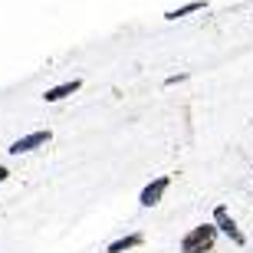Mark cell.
<instances>
[{"label": "cell", "instance_id": "obj_6", "mask_svg": "<svg viewBox=\"0 0 253 253\" xmlns=\"http://www.w3.org/2000/svg\"><path fill=\"white\" fill-rule=\"evenodd\" d=\"M145 244V237L141 234H128V237H119L115 244H109V250L105 253H125V250H135V247Z\"/></svg>", "mask_w": 253, "mask_h": 253}, {"label": "cell", "instance_id": "obj_8", "mask_svg": "<svg viewBox=\"0 0 253 253\" xmlns=\"http://www.w3.org/2000/svg\"><path fill=\"white\" fill-rule=\"evenodd\" d=\"M7 178H10V171L3 168V165H0V184H3V181H7Z\"/></svg>", "mask_w": 253, "mask_h": 253}, {"label": "cell", "instance_id": "obj_4", "mask_svg": "<svg viewBox=\"0 0 253 253\" xmlns=\"http://www.w3.org/2000/svg\"><path fill=\"white\" fill-rule=\"evenodd\" d=\"M53 138V131H30V135H23V138H17L13 145H10V155H27V151H37V148H43L46 141Z\"/></svg>", "mask_w": 253, "mask_h": 253}, {"label": "cell", "instance_id": "obj_2", "mask_svg": "<svg viewBox=\"0 0 253 253\" xmlns=\"http://www.w3.org/2000/svg\"><path fill=\"white\" fill-rule=\"evenodd\" d=\"M214 227H217V234H227V237H230V240H234L237 247H244V244H247L244 230L237 227V220L230 217V211H227L224 204H217V207H214Z\"/></svg>", "mask_w": 253, "mask_h": 253}, {"label": "cell", "instance_id": "obj_5", "mask_svg": "<svg viewBox=\"0 0 253 253\" xmlns=\"http://www.w3.org/2000/svg\"><path fill=\"white\" fill-rule=\"evenodd\" d=\"M79 89H83V79H69V83H59V85H53V89H46L43 99H46V102H59V99L79 92Z\"/></svg>", "mask_w": 253, "mask_h": 253}, {"label": "cell", "instance_id": "obj_7", "mask_svg": "<svg viewBox=\"0 0 253 253\" xmlns=\"http://www.w3.org/2000/svg\"><path fill=\"white\" fill-rule=\"evenodd\" d=\"M207 3L204 0H191V3H184V7H178V10H168L165 13V20H178V17H188V13H197V10H204Z\"/></svg>", "mask_w": 253, "mask_h": 253}, {"label": "cell", "instance_id": "obj_1", "mask_svg": "<svg viewBox=\"0 0 253 253\" xmlns=\"http://www.w3.org/2000/svg\"><path fill=\"white\" fill-rule=\"evenodd\" d=\"M214 244H217V227H214V220H211V224H201V227H194V230L184 234L181 253H211Z\"/></svg>", "mask_w": 253, "mask_h": 253}, {"label": "cell", "instance_id": "obj_3", "mask_svg": "<svg viewBox=\"0 0 253 253\" xmlns=\"http://www.w3.org/2000/svg\"><path fill=\"white\" fill-rule=\"evenodd\" d=\"M168 184H171L168 174H158L155 181H148V184L141 188V194H138V204H141V207H155V204H161V197H165Z\"/></svg>", "mask_w": 253, "mask_h": 253}]
</instances>
